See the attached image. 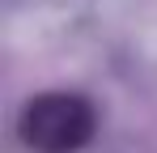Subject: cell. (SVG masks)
<instances>
[{
	"instance_id": "cell-1",
	"label": "cell",
	"mask_w": 157,
	"mask_h": 153,
	"mask_svg": "<svg viewBox=\"0 0 157 153\" xmlns=\"http://www.w3.org/2000/svg\"><path fill=\"white\" fill-rule=\"evenodd\" d=\"M89 119H81V102H38L30 106V145H43V149H72L81 136H85Z\"/></svg>"
}]
</instances>
